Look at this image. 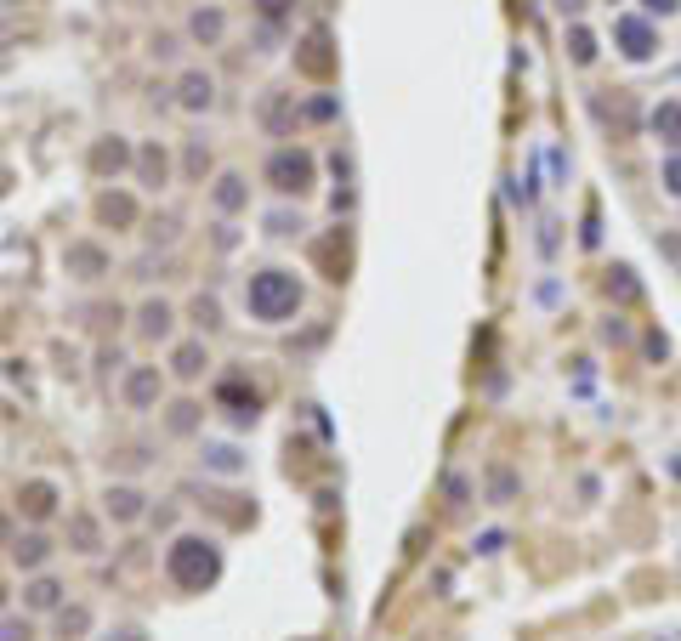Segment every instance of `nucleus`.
Here are the masks:
<instances>
[{
  "instance_id": "1",
  "label": "nucleus",
  "mask_w": 681,
  "mask_h": 641,
  "mask_svg": "<svg viewBox=\"0 0 681 641\" xmlns=\"http://www.w3.org/2000/svg\"><path fill=\"white\" fill-rule=\"evenodd\" d=\"M245 312L256 324H284L301 312V278L290 267H256L245 278Z\"/></svg>"
},
{
  "instance_id": "2",
  "label": "nucleus",
  "mask_w": 681,
  "mask_h": 641,
  "mask_svg": "<svg viewBox=\"0 0 681 641\" xmlns=\"http://www.w3.org/2000/svg\"><path fill=\"white\" fill-rule=\"evenodd\" d=\"M216 573H222V551H216V539L205 534H176L171 551H165V579L176 590H210L216 585Z\"/></svg>"
},
{
  "instance_id": "3",
  "label": "nucleus",
  "mask_w": 681,
  "mask_h": 641,
  "mask_svg": "<svg viewBox=\"0 0 681 641\" xmlns=\"http://www.w3.org/2000/svg\"><path fill=\"white\" fill-rule=\"evenodd\" d=\"M267 188L284 193V199H301V193L313 188V176H318V159L307 154V148H279V154L267 159Z\"/></svg>"
},
{
  "instance_id": "4",
  "label": "nucleus",
  "mask_w": 681,
  "mask_h": 641,
  "mask_svg": "<svg viewBox=\"0 0 681 641\" xmlns=\"http://www.w3.org/2000/svg\"><path fill=\"white\" fill-rule=\"evenodd\" d=\"M613 46L630 57V63H653V52H659V29H653V18H619L613 23Z\"/></svg>"
},
{
  "instance_id": "5",
  "label": "nucleus",
  "mask_w": 681,
  "mask_h": 641,
  "mask_svg": "<svg viewBox=\"0 0 681 641\" xmlns=\"http://www.w3.org/2000/svg\"><path fill=\"white\" fill-rule=\"evenodd\" d=\"M159 386H165V375H159V364H137L131 375L120 381V398L125 409H154L159 403Z\"/></svg>"
},
{
  "instance_id": "6",
  "label": "nucleus",
  "mask_w": 681,
  "mask_h": 641,
  "mask_svg": "<svg viewBox=\"0 0 681 641\" xmlns=\"http://www.w3.org/2000/svg\"><path fill=\"white\" fill-rule=\"evenodd\" d=\"M176 108H182V114H205V108H216V80H210L205 69H188L182 80H176Z\"/></svg>"
},
{
  "instance_id": "7",
  "label": "nucleus",
  "mask_w": 681,
  "mask_h": 641,
  "mask_svg": "<svg viewBox=\"0 0 681 641\" xmlns=\"http://www.w3.org/2000/svg\"><path fill=\"white\" fill-rule=\"evenodd\" d=\"M171 330H176L171 301H142L137 307V335L142 341H171Z\"/></svg>"
},
{
  "instance_id": "8",
  "label": "nucleus",
  "mask_w": 681,
  "mask_h": 641,
  "mask_svg": "<svg viewBox=\"0 0 681 641\" xmlns=\"http://www.w3.org/2000/svg\"><path fill=\"white\" fill-rule=\"evenodd\" d=\"M222 35H227V12L222 6H199L188 18V40L193 46H222Z\"/></svg>"
},
{
  "instance_id": "9",
  "label": "nucleus",
  "mask_w": 681,
  "mask_h": 641,
  "mask_svg": "<svg viewBox=\"0 0 681 641\" xmlns=\"http://www.w3.org/2000/svg\"><path fill=\"white\" fill-rule=\"evenodd\" d=\"M647 131H653L664 148H676V154H681V103H676V97H664V103L647 114Z\"/></svg>"
},
{
  "instance_id": "10",
  "label": "nucleus",
  "mask_w": 681,
  "mask_h": 641,
  "mask_svg": "<svg viewBox=\"0 0 681 641\" xmlns=\"http://www.w3.org/2000/svg\"><path fill=\"white\" fill-rule=\"evenodd\" d=\"M210 205L222 210V216H233V210H245V205H250V182H245L239 171L216 176V188H210Z\"/></svg>"
},
{
  "instance_id": "11",
  "label": "nucleus",
  "mask_w": 681,
  "mask_h": 641,
  "mask_svg": "<svg viewBox=\"0 0 681 641\" xmlns=\"http://www.w3.org/2000/svg\"><path fill=\"white\" fill-rule=\"evenodd\" d=\"M23 607H29V613H57V607H63V585H57L52 573L29 579V585H23Z\"/></svg>"
},
{
  "instance_id": "12",
  "label": "nucleus",
  "mask_w": 681,
  "mask_h": 641,
  "mask_svg": "<svg viewBox=\"0 0 681 641\" xmlns=\"http://www.w3.org/2000/svg\"><path fill=\"white\" fill-rule=\"evenodd\" d=\"M18 505H23V517H35V522H46V517H52V511H57V488L46 483V477H35V483H23Z\"/></svg>"
},
{
  "instance_id": "13",
  "label": "nucleus",
  "mask_w": 681,
  "mask_h": 641,
  "mask_svg": "<svg viewBox=\"0 0 681 641\" xmlns=\"http://www.w3.org/2000/svg\"><path fill=\"white\" fill-rule=\"evenodd\" d=\"M205 364H210L205 341H182V347L171 352V375H176V381H199V375H205Z\"/></svg>"
},
{
  "instance_id": "14",
  "label": "nucleus",
  "mask_w": 681,
  "mask_h": 641,
  "mask_svg": "<svg viewBox=\"0 0 681 641\" xmlns=\"http://www.w3.org/2000/svg\"><path fill=\"white\" fill-rule=\"evenodd\" d=\"M103 500H108V517L114 522H137L142 511H148V505H142V488H131V483H114Z\"/></svg>"
},
{
  "instance_id": "15",
  "label": "nucleus",
  "mask_w": 681,
  "mask_h": 641,
  "mask_svg": "<svg viewBox=\"0 0 681 641\" xmlns=\"http://www.w3.org/2000/svg\"><path fill=\"white\" fill-rule=\"evenodd\" d=\"M131 159H137V154H131V142H125V137H103V142H97V154H91V165H97L103 176H120Z\"/></svg>"
},
{
  "instance_id": "16",
  "label": "nucleus",
  "mask_w": 681,
  "mask_h": 641,
  "mask_svg": "<svg viewBox=\"0 0 681 641\" xmlns=\"http://www.w3.org/2000/svg\"><path fill=\"white\" fill-rule=\"evenodd\" d=\"M216 398H222V409L239 420V426L262 415V409H256V392H245V381H222V392H216Z\"/></svg>"
},
{
  "instance_id": "17",
  "label": "nucleus",
  "mask_w": 681,
  "mask_h": 641,
  "mask_svg": "<svg viewBox=\"0 0 681 641\" xmlns=\"http://www.w3.org/2000/svg\"><path fill=\"white\" fill-rule=\"evenodd\" d=\"M290 114H296L290 91H267V103H262V125L273 131V137H284V131H290Z\"/></svg>"
},
{
  "instance_id": "18",
  "label": "nucleus",
  "mask_w": 681,
  "mask_h": 641,
  "mask_svg": "<svg viewBox=\"0 0 681 641\" xmlns=\"http://www.w3.org/2000/svg\"><path fill=\"white\" fill-rule=\"evenodd\" d=\"M63 261H69L74 278H97V273L108 267V256L97 250V244H69V256H63Z\"/></svg>"
},
{
  "instance_id": "19",
  "label": "nucleus",
  "mask_w": 681,
  "mask_h": 641,
  "mask_svg": "<svg viewBox=\"0 0 681 641\" xmlns=\"http://www.w3.org/2000/svg\"><path fill=\"white\" fill-rule=\"evenodd\" d=\"M165 171H171V159H165V148H159V142L137 148V176L148 182V188H159V182H165Z\"/></svg>"
},
{
  "instance_id": "20",
  "label": "nucleus",
  "mask_w": 681,
  "mask_h": 641,
  "mask_svg": "<svg viewBox=\"0 0 681 641\" xmlns=\"http://www.w3.org/2000/svg\"><path fill=\"white\" fill-rule=\"evenodd\" d=\"M12 556H18V568H40V562L52 556V539H46V534H23L18 545H12Z\"/></svg>"
},
{
  "instance_id": "21",
  "label": "nucleus",
  "mask_w": 681,
  "mask_h": 641,
  "mask_svg": "<svg viewBox=\"0 0 681 641\" xmlns=\"http://www.w3.org/2000/svg\"><path fill=\"white\" fill-rule=\"evenodd\" d=\"M69 539H74V551H80V556L103 551V545H97V517H86V511H74V517H69Z\"/></svg>"
},
{
  "instance_id": "22",
  "label": "nucleus",
  "mask_w": 681,
  "mask_h": 641,
  "mask_svg": "<svg viewBox=\"0 0 681 641\" xmlns=\"http://www.w3.org/2000/svg\"><path fill=\"white\" fill-rule=\"evenodd\" d=\"M568 57H574L579 69H591V63H596V35H591V29H579V23L568 29Z\"/></svg>"
},
{
  "instance_id": "23",
  "label": "nucleus",
  "mask_w": 681,
  "mask_h": 641,
  "mask_svg": "<svg viewBox=\"0 0 681 641\" xmlns=\"http://www.w3.org/2000/svg\"><path fill=\"white\" fill-rule=\"evenodd\" d=\"M97 216H103V222H137V205H131V199H125V193H103V205H97Z\"/></svg>"
},
{
  "instance_id": "24",
  "label": "nucleus",
  "mask_w": 681,
  "mask_h": 641,
  "mask_svg": "<svg viewBox=\"0 0 681 641\" xmlns=\"http://www.w3.org/2000/svg\"><path fill=\"white\" fill-rule=\"evenodd\" d=\"M193 324H199V330H216V324H222V301H216V295H193Z\"/></svg>"
},
{
  "instance_id": "25",
  "label": "nucleus",
  "mask_w": 681,
  "mask_h": 641,
  "mask_svg": "<svg viewBox=\"0 0 681 641\" xmlns=\"http://www.w3.org/2000/svg\"><path fill=\"white\" fill-rule=\"evenodd\" d=\"M511 494H517V477H511L506 466H494V471H489V500H494V505H506Z\"/></svg>"
},
{
  "instance_id": "26",
  "label": "nucleus",
  "mask_w": 681,
  "mask_h": 641,
  "mask_svg": "<svg viewBox=\"0 0 681 641\" xmlns=\"http://www.w3.org/2000/svg\"><path fill=\"white\" fill-rule=\"evenodd\" d=\"M608 295H619V301H636V295H642V284L630 278V267H613V278H608Z\"/></svg>"
},
{
  "instance_id": "27",
  "label": "nucleus",
  "mask_w": 681,
  "mask_h": 641,
  "mask_svg": "<svg viewBox=\"0 0 681 641\" xmlns=\"http://www.w3.org/2000/svg\"><path fill=\"white\" fill-rule=\"evenodd\" d=\"M205 466H210V471H227V477H233V471L245 466V460H239V449H227V443H222V449H205Z\"/></svg>"
},
{
  "instance_id": "28",
  "label": "nucleus",
  "mask_w": 681,
  "mask_h": 641,
  "mask_svg": "<svg viewBox=\"0 0 681 641\" xmlns=\"http://www.w3.org/2000/svg\"><path fill=\"white\" fill-rule=\"evenodd\" d=\"M86 624H91L86 607H57V630H63V636H80Z\"/></svg>"
},
{
  "instance_id": "29",
  "label": "nucleus",
  "mask_w": 681,
  "mask_h": 641,
  "mask_svg": "<svg viewBox=\"0 0 681 641\" xmlns=\"http://www.w3.org/2000/svg\"><path fill=\"white\" fill-rule=\"evenodd\" d=\"M659 182H664V193H670V199H681V154H670V159H664Z\"/></svg>"
},
{
  "instance_id": "30",
  "label": "nucleus",
  "mask_w": 681,
  "mask_h": 641,
  "mask_svg": "<svg viewBox=\"0 0 681 641\" xmlns=\"http://www.w3.org/2000/svg\"><path fill=\"white\" fill-rule=\"evenodd\" d=\"M193 420H199V403H176V409H171V432H193Z\"/></svg>"
},
{
  "instance_id": "31",
  "label": "nucleus",
  "mask_w": 681,
  "mask_h": 641,
  "mask_svg": "<svg viewBox=\"0 0 681 641\" xmlns=\"http://www.w3.org/2000/svg\"><path fill=\"white\" fill-rule=\"evenodd\" d=\"M35 630H29V619H0V641H29Z\"/></svg>"
},
{
  "instance_id": "32",
  "label": "nucleus",
  "mask_w": 681,
  "mask_h": 641,
  "mask_svg": "<svg viewBox=\"0 0 681 641\" xmlns=\"http://www.w3.org/2000/svg\"><path fill=\"white\" fill-rule=\"evenodd\" d=\"M307 46H313V52H307V69H313V74H324V69H330V52H324V35H313V40H307Z\"/></svg>"
},
{
  "instance_id": "33",
  "label": "nucleus",
  "mask_w": 681,
  "mask_h": 641,
  "mask_svg": "<svg viewBox=\"0 0 681 641\" xmlns=\"http://www.w3.org/2000/svg\"><path fill=\"white\" fill-rule=\"evenodd\" d=\"M642 12H647V18H676L681 0H642Z\"/></svg>"
},
{
  "instance_id": "34",
  "label": "nucleus",
  "mask_w": 681,
  "mask_h": 641,
  "mask_svg": "<svg viewBox=\"0 0 681 641\" xmlns=\"http://www.w3.org/2000/svg\"><path fill=\"white\" fill-rule=\"evenodd\" d=\"M210 171V154H205V142H193L188 148V176H205Z\"/></svg>"
},
{
  "instance_id": "35",
  "label": "nucleus",
  "mask_w": 681,
  "mask_h": 641,
  "mask_svg": "<svg viewBox=\"0 0 681 641\" xmlns=\"http://www.w3.org/2000/svg\"><path fill=\"white\" fill-rule=\"evenodd\" d=\"M290 6H296V0H256V12H262V18H273V23H279Z\"/></svg>"
},
{
  "instance_id": "36",
  "label": "nucleus",
  "mask_w": 681,
  "mask_h": 641,
  "mask_svg": "<svg viewBox=\"0 0 681 641\" xmlns=\"http://www.w3.org/2000/svg\"><path fill=\"white\" fill-rule=\"evenodd\" d=\"M296 216H290V210H279V216H267V233H296Z\"/></svg>"
},
{
  "instance_id": "37",
  "label": "nucleus",
  "mask_w": 681,
  "mask_h": 641,
  "mask_svg": "<svg viewBox=\"0 0 681 641\" xmlns=\"http://www.w3.org/2000/svg\"><path fill=\"white\" fill-rule=\"evenodd\" d=\"M551 6H557L562 18H579V12H585V6H591V0H551Z\"/></svg>"
},
{
  "instance_id": "38",
  "label": "nucleus",
  "mask_w": 681,
  "mask_h": 641,
  "mask_svg": "<svg viewBox=\"0 0 681 641\" xmlns=\"http://www.w3.org/2000/svg\"><path fill=\"white\" fill-rule=\"evenodd\" d=\"M664 352H670V341H664V335L653 330V335H647V358H664Z\"/></svg>"
},
{
  "instance_id": "39",
  "label": "nucleus",
  "mask_w": 681,
  "mask_h": 641,
  "mask_svg": "<svg viewBox=\"0 0 681 641\" xmlns=\"http://www.w3.org/2000/svg\"><path fill=\"white\" fill-rule=\"evenodd\" d=\"M0 607H6V585H0Z\"/></svg>"
}]
</instances>
